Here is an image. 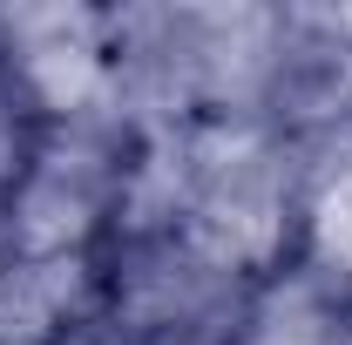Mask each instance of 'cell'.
Instances as JSON below:
<instances>
[{
  "instance_id": "1",
  "label": "cell",
  "mask_w": 352,
  "mask_h": 345,
  "mask_svg": "<svg viewBox=\"0 0 352 345\" xmlns=\"http://www.w3.org/2000/svg\"><path fill=\"white\" fill-rule=\"evenodd\" d=\"M210 345H352V291L318 264L292 258L230 304Z\"/></svg>"
},
{
  "instance_id": "2",
  "label": "cell",
  "mask_w": 352,
  "mask_h": 345,
  "mask_svg": "<svg viewBox=\"0 0 352 345\" xmlns=\"http://www.w3.org/2000/svg\"><path fill=\"white\" fill-rule=\"evenodd\" d=\"M109 311V251L102 258H14L0 278V345H61L95 332Z\"/></svg>"
},
{
  "instance_id": "3",
  "label": "cell",
  "mask_w": 352,
  "mask_h": 345,
  "mask_svg": "<svg viewBox=\"0 0 352 345\" xmlns=\"http://www.w3.org/2000/svg\"><path fill=\"white\" fill-rule=\"evenodd\" d=\"M41 142H47V129H41V115L7 88V75H0V210L14 203V190L34 176V163H41Z\"/></svg>"
},
{
  "instance_id": "4",
  "label": "cell",
  "mask_w": 352,
  "mask_h": 345,
  "mask_svg": "<svg viewBox=\"0 0 352 345\" xmlns=\"http://www.w3.org/2000/svg\"><path fill=\"white\" fill-rule=\"evenodd\" d=\"M61 345H116V339H109V332L95 325V332H75V339H61Z\"/></svg>"
},
{
  "instance_id": "5",
  "label": "cell",
  "mask_w": 352,
  "mask_h": 345,
  "mask_svg": "<svg viewBox=\"0 0 352 345\" xmlns=\"http://www.w3.org/2000/svg\"><path fill=\"white\" fill-rule=\"evenodd\" d=\"M7 264H14V244H7V223H0V278H7Z\"/></svg>"
}]
</instances>
